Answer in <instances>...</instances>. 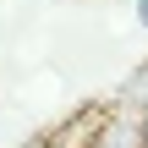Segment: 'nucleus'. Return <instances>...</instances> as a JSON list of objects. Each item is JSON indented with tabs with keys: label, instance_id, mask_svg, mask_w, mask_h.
<instances>
[{
	"label": "nucleus",
	"instance_id": "1",
	"mask_svg": "<svg viewBox=\"0 0 148 148\" xmlns=\"http://www.w3.org/2000/svg\"><path fill=\"white\" fill-rule=\"evenodd\" d=\"M22 148H55V137H49V132H38V137H27Z\"/></svg>",
	"mask_w": 148,
	"mask_h": 148
},
{
	"label": "nucleus",
	"instance_id": "2",
	"mask_svg": "<svg viewBox=\"0 0 148 148\" xmlns=\"http://www.w3.org/2000/svg\"><path fill=\"white\" fill-rule=\"evenodd\" d=\"M137 22H143V33H148V0H137Z\"/></svg>",
	"mask_w": 148,
	"mask_h": 148
},
{
	"label": "nucleus",
	"instance_id": "3",
	"mask_svg": "<svg viewBox=\"0 0 148 148\" xmlns=\"http://www.w3.org/2000/svg\"><path fill=\"white\" fill-rule=\"evenodd\" d=\"M143 148H148V115H143Z\"/></svg>",
	"mask_w": 148,
	"mask_h": 148
}]
</instances>
